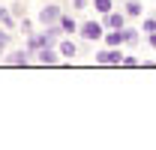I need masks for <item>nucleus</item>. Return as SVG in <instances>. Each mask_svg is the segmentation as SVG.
<instances>
[{
    "mask_svg": "<svg viewBox=\"0 0 156 150\" xmlns=\"http://www.w3.org/2000/svg\"><path fill=\"white\" fill-rule=\"evenodd\" d=\"M57 24H60V30H63V36H75V33H78V21L72 18L66 9H63V15H60Z\"/></svg>",
    "mask_w": 156,
    "mask_h": 150,
    "instance_id": "obj_9",
    "label": "nucleus"
},
{
    "mask_svg": "<svg viewBox=\"0 0 156 150\" xmlns=\"http://www.w3.org/2000/svg\"><path fill=\"white\" fill-rule=\"evenodd\" d=\"M12 36H15V33H12V30H6V27L0 24V51H6V48H9V42H12Z\"/></svg>",
    "mask_w": 156,
    "mask_h": 150,
    "instance_id": "obj_15",
    "label": "nucleus"
},
{
    "mask_svg": "<svg viewBox=\"0 0 156 150\" xmlns=\"http://www.w3.org/2000/svg\"><path fill=\"white\" fill-rule=\"evenodd\" d=\"M138 42H141V30H135V27H123V45L135 48Z\"/></svg>",
    "mask_w": 156,
    "mask_h": 150,
    "instance_id": "obj_12",
    "label": "nucleus"
},
{
    "mask_svg": "<svg viewBox=\"0 0 156 150\" xmlns=\"http://www.w3.org/2000/svg\"><path fill=\"white\" fill-rule=\"evenodd\" d=\"M120 66H138V57L135 54H123V63Z\"/></svg>",
    "mask_w": 156,
    "mask_h": 150,
    "instance_id": "obj_19",
    "label": "nucleus"
},
{
    "mask_svg": "<svg viewBox=\"0 0 156 150\" xmlns=\"http://www.w3.org/2000/svg\"><path fill=\"white\" fill-rule=\"evenodd\" d=\"M90 6V0H72V9H87Z\"/></svg>",
    "mask_w": 156,
    "mask_h": 150,
    "instance_id": "obj_20",
    "label": "nucleus"
},
{
    "mask_svg": "<svg viewBox=\"0 0 156 150\" xmlns=\"http://www.w3.org/2000/svg\"><path fill=\"white\" fill-rule=\"evenodd\" d=\"M60 15H63V6L51 0V3H45V6H42V9L36 12V21L42 24V27H48V24H57V21H60Z\"/></svg>",
    "mask_w": 156,
    "mask_h": 150,
    "instance_id": "obj_2",
    "label": "nucleus"
},
{
    "mask_svg": "<svg viewBox=\"0 0 156 150\" xmlns=\"http://www.w3.org/2000/svg\"><path fill=\"white\" fill-rule=\"evenodd\" d=\"M57 51H60V60H63V57H66V60H75L78 57V42L72 36H63L57 42Z\"/></svg>",
    "mask_w": 156,
    "mask_h": 150,
    "instance_id": "obj_6",
    "label": "nucleus"
},
{
    "mask_svg": "<svg viewBox=\"0 0 156 150\" xmlns=\"http://www.w3.org/2000/svg\"><path fill=\"white\" fill-rule=\"evenodd\" d=\"M24 48H27L30 54H36L39 48H42V36H39V33H30V36H24Z\"/></svg>",
    "mask_w": 156,
    "mask_h": 150,
    "instance_id": "obj_13",
    "label": "nucleus"
},
{
    "mask_svg": "<svg viewBox=\"0 0 156 150\" xmlns=\"http://www.w3.org/2000/svg\"><path fill=\"white\" fill-rule=\"evenodd\" d=\"M153 30H156V18H153V15H147V18L141 21V33L147 36V33H153Z\"/></svg>",
    "mask_w": 156,
    "mask_h": 150,
    "instance_id": "obj_18",
    "label": "nucleus"
},
{
    "mask_svg": "<svg viewBox=\"0 0 156 150\" xmlns=\"http://www.w3.org/2000/svg\"><path fill=\"white\" fill-rule=\"evenodd\" d=\"M78 36L81 39H87V42H99V39L105 36V24H102V21H81V24H78Z\"/></svg>",
    "mask_w": 156,
    "mask_h": 150,
    "instance_id": "obj_1",
    "label": "nucleus"
},
{
    "mask_svg": "<svg viewBox=\"0 0 156 150\" xmlns=\"http://www.w3.org/2000/svg\"><path fill=\"white\" fill-rule=\"evenodd\" d=\"M9 12H12L15 18H24V15H27V6H24V0H15V3L9 6Z\"/></svg>",
    "mask_w": 156,
    "mask_h": 150,
    "instance_id": "obj_16",
    "label": "nucleus"
},
{
    "mask_svg": "<svg viewBox=\"0 0 156 150\" xmlns=\"http://www.w3.org/2000/svg\"><path fill=\"white\" fill-rule=\"evenodd\" d=\"M93 57H96L99 66H120L123 63V48H99Z\"/></svg>",
    "mask_w": 156,
    "mask_h": 150,
    "instance_id": "obj_3",
    "label": "nucleus"
},
{
    "mask_svg": "<svg viewBox=\"0 0 156 150\" xmlns=\"http://www.w3.org/2000/svg\"><path fill=\"white\" fill-rule=\"evenodd\" d=\"M30 51H27V48H18V51H9V54H6V66H27V63H30Z\"/></svg>",
    "mask_w": 156,
    "mask_h": 150,
    "instance_id": "obj_8",
    "label": "nucleus"
},
{
    "mask_svg": "<svg viewBox=\"0 0 156 150\" xmlns=\"http://www.w3.org/2000/svg\"><path fill=\"white\" fill-rule=\"evenodd\" d=\"M36 63H42V66H57L60 63V51H57V45H42L36 54Z\"/></svg>",
    "mask_w": 156,
    "mask_h": 150,
    "instance_id": "obj_4",
    "label": "nucleus"
},
{
    "mask_svg": "<svg viewBox=\"0 0 156 150\" xmlns=\"http://www.w3.org/2000/svg\"><path fill=\"white\" fill-rule=\"evenodd\" d=\"M39 36H42V45H57L63 39V30H60V24H48L39 30Z\"/></svg>",
    "mask_w": 156,
    "mask_h": 150,
    "instance_id": "obj_7",
    "label": "nucleus"
},
{
    "mask_svg": "<svg viewBox=\"0 0 156 150\" xmlns=\"http://www.w3.org/2000/svg\"><path fill=\"white\" fill-rule=\"evenodd\" d=\"M123 12H126V18H141L144 15V3L141 0H123Z\"/></svg>",
    "mask_w": 156,
    "mask_h": 150,
    "instance_id": "obj_10",
    "label": "nucleus"
},
{
    "mask_svg": "<svg viewBox=\"0 0 156 150\" xmlns=\"http://www.w3.org/2000/svg\"><path fill=\"white\" fill-rule=\"evenodd\" d=\"M90 6L96 9L99 15H105V12H111V9H114V0H90Z\"/></svg>",
    "mask_w": 156,
    "mask_h": 150,
    "instance_id": "obj_14",
    "label": "nucleus"
},
{
    "mask_svg": "<svg viewBox=\"0 0 156 150\" xmlns=\"http://www.w3.org/2000/svg\"><path fill=\"white\" fill-rule=\"evenodd\" d=\"M102 24H105V30H123V27H126V12L111 9V12L102 15Z\"/></svg>",
    "mask_w": 156,
    "mask_h": 150,
    "instance_id": "obj_5",
    "label": "nucleus"
},
{
    "mask_svg": "<svg viewBox=\"0 0 156 150\" xmlns=\"http://www.w3.org/2000/svg\"><path fill=\"white\" fill-rule=\"evenodd\" d=\"M102 42H105V48H123V30H105Z\"/></svg>",
    "mask_w": 156,
    "mask_h": 150,
    "instance_id": "obj_11",
    "label": "nucleus"
},
{
    "mask_svg": "<svg viewBox=\"0 0 156 150\" xmlns=\"http://www.w3.org/2000/svg\"><path fill=\"white\" fill-rule=\"evenodd\" d=\"M18 30L24 33V36H30V33H33V18H27V15L18 18Z\"/></svg>",
    "mask_w": 156,
    "mask_h": 150,
    "instance_id": "obj_17",
    "label": "nucleus"
},
{
    "mask_svg": "<svg viewBox=\"0 0 156 150\" xmlns=\"http://www.w3.org/2000/svg\"><path fill=\"white\" fill-rule=\"evenodd\" d=\"M147 45H150V48H156V30H153V33H147Z\"/></svg>",
    "mask_w": 156,
    "mask_h": 150,
    "instance_id": "obj_21",
    "label": "nucleus"
}]
</instances>
